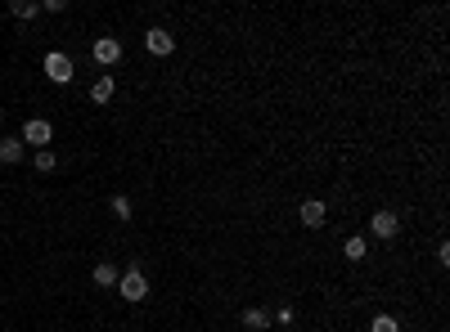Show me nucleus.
Returning <instances> with one entry per match:
<instances>
[{"instance_id": "nucleus-1", "label": "nucleus", "mask_w": 450, "mask_h": 332, "mask_svg": "<svg viewBox=\"0 0 450 332\" xmlns=\"http://www.w3.org/2000/svg\"><path fill=\"white\" fill-rule=\"evenodd\" d=\"M117 292H122L126 301H144V297H149V278H144L140 269H126V274L117 278Z\"/></svg>"}, {"instance_id": "nucleus-2", "label": "nucleus", "mask_w": 450, "mask_h": 332, "mask_svg": "<svg viewBox=\"0 0 450 332\" xmlns=\"http://www.w3.org/2000/svg\"><path fill=\"white\" fill-rule=\"evenodd\" d=\"M90 54H95V63H100V68H113L117 59H122V41H117V36H100V41L90 45Z\"/></svg>"}, {"instance_id": "nucleus-3", "label": "nucleus", "mask_w": 450, "mask_h": 332, "mask_svg": "<svg viewBox=\"0 0 450 332\" xmlns=\"http://www.w3.org/2000/svg\"><path fill=\"white\" fill-rule=\"evenodd\" d=\"M45 77H50L54 85H68V81H72V59H68V54H59V50H54V54H45Z\"/></svg>"}, {"instance_id": "nucleus-4", "label": "nucleus", "mask_w": 450, "mask_h": 332, "mask_svg": "<svg viewBox=\"0 0 450 332\" xmlns=\"http://www.w3.org/2000/svg\"><path fill=\"white\" fill-rule=\"evenodd\" d=\"M144 45H149V54H158V59H167L176 50V36L167 32V27H149L144 32Z\"/></svg>"}, {"instance_id": "nucleus-5", "label": "nucleus", "mask_w": 450, "mask_h": 332, "mask_svg": "<svg viewBox=\"0 0 450 332\" xmlns=\"http://www.w3.org/2000/svg\"><path fill=\"white\" fill-rule=\"evenodd\" d=\"M396 229H401L396 211H374L369 216V233H374V238H396Z\"/></svg>"}, {"instance_id": "nucleus-6", "label": "nucleus", "mask_w": 450, "mask_h": 332, "mask_svg": "<svg viewBox=\"0 0 450 332\" xmlns=\"http://www.w3.org/2000/svg\"><path fill=\"white\" fill-rule=\"evenodd\" d=\"M302 225H307V229H320L324 225V220H329V207H324L320 198H307V202H302Z\"/></svg>"}, {"instance_id": "nucleus-7", "label": "nucleus", "mask_w": 450, "mask_h": 332, "mask_svg": "<svg viewBox=\"0 0 450 332\" xmlns=\"http://www.w3.org/2000/svg\"><path fill=\"white\" fill-rule=\"evenodd\" d=\"M50 140H54V126H50V121L32 117L28 126H23V144H50Z\"/></svg>"}, {"instance_id": "nucleus-8", "label": "nucleus", "mask_w": 450, "mask_h": 332, "mask_svg": "<svg viewBox=\"0 0 450 332\" xmlns=\"http://www.w3.org/2000/svg\"><path fill=\"white\" fill-rule=\"evenodd\" d=\"M0 162H5V166L23 162V140H0Z\"/></svg>"}, {"instance_id": "nucleus-9", "label": "nucleus", "mask_w": 450, "mask_h": 332, "mask_svg": "<svg viewBox=\"0 0 450 332\" xmlns=\"http://www.w3.org/2000/svg\"><path fill=\"white\" fill-rule=\"evenodd\" d=\"M9 14L23 18V23H32L36 14H41V5H36V0H14V5H9Z\"/></svg>"}, {"instance_id": "nucleus-10", "label": "nucleus", "mask_w": 450, "mask_h": 332, "mask_svg": "<svg viewBox=\"0 0 450 332\" xmlns=\"http://www.w3.org/2000/svg\"><path fill=\"white\" fill-rule=\"evenodd\" d=\"M90 99H95V104H108V99H113V77H95Z\"/></svg>"}, {"instance_id": "nucleus-11", "label": "nucleus", "mask_w": 450, "mask_h": 332, "mask_svg": "<svg viewBox=\"0 0 450 332\" xmlns=\"http://www.w3.org/2000/svg\"><path fill=\"white\" fill-rule=\"evenodd\" d=\"M117 269L113 265H108V261H100V265H95V283H100V288H117Z\"/></svg>"}, {"instance_id": "nucleus-12", "label": "nucleus", "mask_w": 450, "mask_h": 332, "mask_svg": "<svg viewBox=\"0 0 450 332\" xmlns=\"http://www.w3.org/2000/svg\"><path fill=\"white\" fill-rule=\"evenodd\" d=\"M347 261H365V256H369V242H365V238H347Z\"/></svg>"}, {"instance_id": "nucleus-13", "label": "nucleus", "mask_w": 450, "mask_h": 332, "mask_svg": "<svg viewBox=\"0 0 450 332\" xmlns=\"http://www.w3.org/2000/svg\"><path fill=\"white\" fill-rule=\"evenodd\" d=\"M243 328L261 332V328H266V310H257V305H252V310H243Z\"/></svg>"}, {"instance_id": "nucleus-14", "label": "nucleus", "mask_w": 450, "mask_h": 332, "mask_svg": "<svg viewBox=\"0 0 450 332\" xmlns=\"http://www.w3.org/2000/svg\"><path fill=\"white\" fill-rule=\"evenodd\" d=\"M54 166H59V157H54L50 149H41V153H36V171H41V176H50Z\"/></svg>"}, {"instance_id": "nucleus-15", "label": "nucleus", "mask_w": 450, "mask_h": 332, "mask_svg": "<svg viewBox=\"0 0 450 332\" xmlns=\"http://www.w3.org/2000/svg\"><path fill=\"white\" fill-rule=\"evenodd\" d=\"M369 332H401V324H396L392 314H379V319L369 324Z\"/></svg>"}, {"instance_id": "nucleus-16", "label": "nucleus", "mask_w": 450, "mask_h": 332, "mask_svg": "<svg viewBox=\"0 0 450 332\" xmlns=\"http://www.w3.org/2000/svg\"><path fill=\"white\" fill-rule=\"evenodd\" d=\"M108 207H113V216H117V220H131V198H122V193H117V198L108 202Z\"/></svg>"}]
</instances>
